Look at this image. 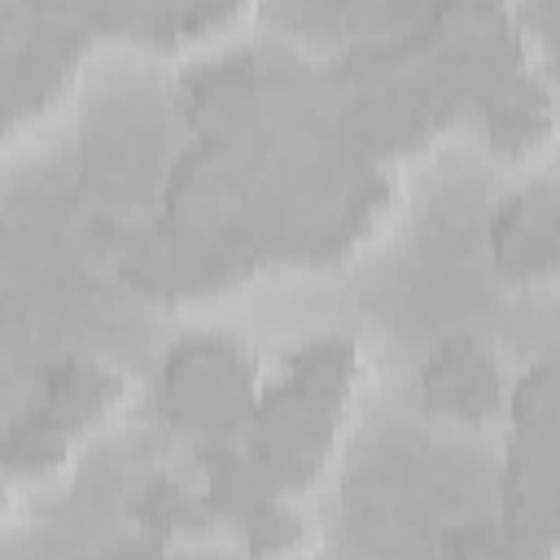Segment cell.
<instances>
[{
    "label": "cell",
    "instance_id": "2",
    "mask_svg": "<svg viewBox=\"0 0 560 560\" xmlns=\"http://www.w3.org/2000/svg\"><path fill=\"white\" fill-rule=\"evenodd\" d=\"M258 372L228 332H188L166 346L158 368V407L166 424L201 442L236 438L258 402Z\"/></svg>",
    "mask_w": 560,
    "mask_h": 560
},
{
    "label": "cell",
    "instance_id": "6",
    "mask_svg": "<svg viewBox=\"0 0 560 560\" xmlns=\"http://www.w3.org/2000/svg\"><path fill=\"white\" fill-rule=\"evenodd\" d=\"M472 101L481 109L486 136L499 149L525 153V149H534L551 136V88H547V79L529 74L525 66L508 70L503 79L481 88Z\"/></svg>",
    "mask_w": 560,
    "mask_h": 560
},
{
    "label": "cell",
    "instance_id": "10",
    "mask_svg": "<svg viewBox=\"0 0 560 560\" xmlns=\"http://www.w3.org/2000/svg\"><path fill=\"white\" fill-rule=\"evenodd\" d=\"M503 407L512 411V429H556L560 424V394H556V363L538 359L508 385Z\"/></svg>",
    "mask_w": 560,
    "mask_h": 560
},
{
    "label": "cell",
    "instance_id": "12",
    "mask_svg": "<svg viewBox=\"0 0 560 560\" xmlns=\"http://www.w3.org/2000/svg\"><path fill=\"white\" fill-rule=\"evenodd\" d=\"M442 13H490V9H503L508 0H438Z\"/></svg>",
    "mask_w": 560,
    "mask_h": 560
},
{
    "label": "cell",
    "instance_id": "8",
    "mask_svg": "<svg viewBox=\"0 0 560 560\" xmlns=\"http://www.w3.org/2000/svg\"><path fill=\"white\" fill-rule=\"evenodd\" d=\"M74 433L79 429L52 416L44 402H31L22 416H13V424L0 438V468L18 477H48L70 459Z\"/></svg>",
    "mask_w": 560,
    "mask_h": 560
},
{
    "label": "cell",
    "instance_id": "4",
    "mask_svg": "<svg viewBox=\"0 0 560 560\" xmlns=\"http://www.w3.org/2000/svg\"><path fill=\"white\" fill-rule=\"evenodd\" d=\"M420 398L433 416L481 424L503 407L508 381L481 337L451 332L429 350V359L420 368Z\"/></svg>",
    "mask_w": 560,
    "mask_h": 560
},
{
    "label": "cell",
    "instance_id": "7",
    "mask_svg": "<svg viewBox=\"0 0 560 560\" xmlns=\"http://www.w3.org/2000/svg\"><path fill=\"white\" fill-rule=\"evenodd\" d=\"M122 398H127V376L118 368L88 359V354H66V359L48 363L39 402L52 416H61L66 424L88 429V424L105 420Z\"/></svg>",
    "mask_w": 560,
    "mask_h": 560
},
{
    "label": "cell",
    "instance_id": "1",
    "mask_svg": "<svg viewBox=\"0 0 560 560\" xmlns=\"http://www.w3.org/2000/svg\"><path fill=\"white\" fill-rule=\"evenodd\" d=\"M354 381V341L319 337L306 341L245 420V455L276 490H302L328 459L346 385Z\"/></svg>",
    "mask_w": 560,
    "mask_h": 560
},
{
    "label": "cell",
    "instance_id": "3",
    "mask_svg": "<svg viewBox=\"0 0 560 560\" xmlns=\"http://www.w3.org/2000/svg\"><path fill=\"white\" fill-rule=\"evenodd\" d=\"M560 424L556 429H512L503 464V516L499 525L521 542V551H556L560 512Z\"/></svg>",
    "mask_w": 560,
    "mask_h": 560
},
{
    "label": "cell",
    "instance_id": "5",
    "mask_svg": "<svg viewBox=\"0 0 560 560\" xmlns=\"http://www.w3.org/2000/svg\"><path fill=\"white\" fill-rule=\"evenodd\" d=\"M560 197L551 179H534L508 192L490 219V254L494 267L512 280H542L560 262Z\"/></svg>",
    "mask_w": 560,
    "mask_h": 560
},
{
    "label": "cell",
    "instance_id": "11",
    "mask_svg": "<svg viewBox=\"0 0 560 560\" xmlns=\"http://www.w3.org/2000/svg\"><path fill=\"white\" fill-rule=\"evenodd\" d=\"M236 534H241V542L249 551H298V547H311V521L302 512H293L284 503V494H276L262 508H254L236 525Z\"/></svg>",
    "mask_w": 560,
    "mask_h": 560
},
{
    "label": "cell",
    "instance_id": "9",
    "mask_svg": "<svg viewBox=\"0 0 560 560\" xmlns=\"http://www.w3.org/2000/svg\"><path fill=\"white\" fill-rule=\"evenodd\" d=\"M136 521L149 538H158L162 547L175 538V534H192V529H206L214 516L206 508L201 494L184 490L175 477H149L136 494Z\"/></svg>",
    "mask_w": 560,
    "mask_h": 560
}]
</instances>
